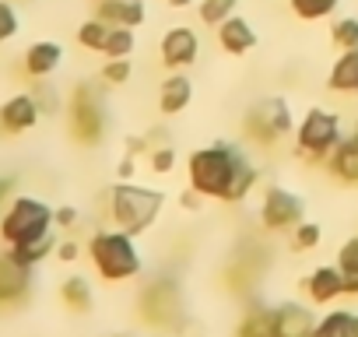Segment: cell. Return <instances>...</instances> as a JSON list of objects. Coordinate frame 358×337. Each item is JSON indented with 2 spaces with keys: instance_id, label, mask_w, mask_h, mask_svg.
Here are the masks:
<instances>
[{
  "instance_id": "cell-14",
  "label": "cell",
  "mask_w": 358,
  "mask_h": 337,
  "mask_svg": "<svg viewBox=\"0 0 358 337\" xmlns=\"http://www.w3.org/2000/svg\"><path fill=\"white\" fill-rule=\"evenodd\" d=\"M60 64H64V46H60V43H50V39L32 43V46L25 50V57H22L25 74L36 78V81H46L50 74H57Z\"/></svg>"
},
{
  "instance_id": "cell-9",
  "label": "cell",
  "mask_w": 358,
  "mask_h": 337,
  "mask_svg": "<svg viewBox=\"0 0 358 337\" xmlns=\"http://www.w3.org/2000/svg\"><path fill=\"white\" fill-rule=\"evenodd\" d=\"M201 57V36L197 29L190 25H176L162 36V64L169 71H183V67H194Z\"/></svg>"
},
{
  "instance_id": "cell-19",
  "label": "cell",
  "mask_w": 358,
  "mask_h": 337,
  "mask_svg": "<svg viewBox=\"0 0 358 337\" xmlns=\"http://www.w3.org/2000/svg\"><path fill=\"white\" fill-rule=\"evenodd\" d=\"M194 102V81L187 78V74H169L165 81H162V92H158V109L165 113V116H176V113H183L187 106Z\"/></svg>"
},
{
  "instance_id": "cell-39",
  "label": "cell",
  "mask_w": 358,
  "mask_h": 337,
  "mask_svg": "<svg viewBox=\"0 0 358 337\" xmlns=\"http://www.w3.org/2000/svg\"><path fill=\"white\" fill-rule=\"evenodd\" d=\"M11 187H15V180H4V176H0V208H4V201H8Z\"/></svg>"
},
{
  "instance_id": "cell-33",
  "label": "cell",
  "mask_w": 358,
  "mask_h": 337,
  "mask_svg": "<svg viewBox=\"0 0 358 337\" xmlns=\"http://www.w3.org/2000/svg\"><path fill=\"white\" fill-rule=\"evenodd\" d=\"M337 267H341L344 278H358V236H351V239L341 246V253H337Z\"/></svg>"
},
{
  "instance_id": "cell-30",
  "label": "cell",
  "mask_w": 358,
  "mask_h": 337,
  "mask_svg": "<svg viewBox=\"0 0 358 337\" xmlns=\"http://www.w3.org/2000/svg\"><path fill=\"white\" fill-rule=\"evenodd\" d=\"M130 78H134L130 57H116V60H106V64H102V81H106V85H127Z\"/></svg>"
},
{
  "instance_id": "cell-12",
  "label": "cell",
  "mask_w": 358,
  "mask_h": 337,
  "mask_svg": "<svg viewBox=\"0 0 358 337\" xmlns=\"http://www.w3.org/2000/svg\"><path fill=\"white\" fill-rule=\"evenodd\" d=\"M316 313L302 302H281L274 306V337H313Z\"/></svg>"
},
{
  "instance_id": "cell-27",
  "label": "cell",
  "mask_w": 358,
  "mask_h": 337,
  "mask_svg": "<svg viewBox=\"0 0 358 337\" xmlns=\"http://www.w3.org/2000/svg\"><path fill=\"white\" fill-rule=\"evenodd\" d=\"M109 29L113 25H106V22H99L95 15L78 29V46L81 50H92V53H102L106 50V39H109Z\"/></svg>"
},
{
  "instance_id": "cell-17",
  "label": "cell",
  "mask_w": 358,
  "mask_h": 337,
  "mask_svg": "<svg viewBox=\"0 0 358 337\" xmlns=\"http://www.w3.org/2000/svg\"><path fill=\"white\" fill-rule=\"evenodd\" d=\"M215 36H218V46H222L229 57H243V53H250V50L257 46V29H253L243 15L225 18V22L215 29Z\"/></svg>"
},
{
  "instance_id": "cell-7",
  "label": "cell",
  "mask_w": 358,
  "mask_h": 337,
  "mask_svg": "<svg viewBox=\"0 0 358 337\" xmlns=\"http://www.w3.org/2000/svg\"><path fill=\"white\" fill-rule=\"evenodd\" d=\"M243 134L253 144H274L278 137L292 134V113L285 99H264L260 106H253L243 120Z\"/></svg>"
},
{
  "instance_id": "cell-16",
  "label": "cell",
  "mask_w": 358,
  "mask_h": 337,
  "mask_svg": "<svg viewBox=\"0 0 358 337\" xmlns=\"http://www.w3.org/2000/svg\"><path fill=\"white\" fill-rule=\"evenodd\" d=\"M327 168H330V176H337L341 183L358 187V123H355V130H351L348 137H341V144L330 151Z\"/></svg>"
},
{
  "instance_id": "cell-18",
  "label": "cell",
  "mask_w": 358,
  "mask_h": 337,
  "mask_svg": "<svg viewBox=\"0 0 358 337\" xmlns=\"http://www.w3.org/2000/svg\"><path fill=\"white\" fill-rule=\"evenodd\" d=\"M306 292H309V302H316V306H330V302H337L341 295H344V274H341V267L334 264H327V267H316L309 278H306Z\"/></svg>"
},
{
  "instance_id": "cell-4",
  "label": "cell",
  "mask_w": 358,
  "mask_h": 337,
  "mask_svg": "<svg viewBox=\"0 0 358 337\" xmlns=\"http://www.w3.org/2000/svg\"><path fill=\"white\" fill-rule=\"evenodd\" d=\"M53 232V208L36 197H15L0 218V239L8 246H25Z\"/></svg>"
},
{
  "instance_id": "cell-15",
  "label": "cell",
  "mask_w": 358,
  "mask_h": 337,
  "mask_svg": "<svg viewBox=\"0 0 358 337\" xmlns=\"http://www.w3.org/2000/svg\"><path fill=\"white\" fill-rule=\"evenodd\" d=\"M95 18L106 25L141 29L148 18V8H144V0H95Z\"/></svg>"
},
{
  "instance_id": "cell-11",
  "label": "cell",
  "mask_w": 358,
  "mask_h": 337,
  "mask_svg": "<svg viewBox=\"0 0 358 337\" xmlns=\"http://www.w3.org/2000/svg\"><path fill=\"white\" fill-rule=\"evenodd\" d=\"M39 116H43V109H39L32 92L11 95L4 106H0V130L4 134H25L39 123Z\"/></svg>"
},
{
  "instance_id": "cell-8",
  "label": "cell",
  "mask_w": 358,
  "mask_h": 337,
  "mask_svg": "<svg viewBox=\"0 0 358 337\" xmlns=\"http://www.w3.org/2000/svg\"><path fill=\"white\" fill-rule=\"evenodd\" d=\"M306 215V201L285 187H271L260 204V225L267 232H292Z\"/></svg>"
},
{
  "instance_id": "cell-1",
  "label": "cell",
  "mask_w": 358,
  "mask_h": 337,
  "mask_svg": "<svg viewBox=\"0 0 358 337\" xmlns=\"http://www.w3.org/2000/svg\"><path fill=\"white\" fill-rule=\"evenodd\" d=\"M187 173H190V190H197L201 197H218L225 204L246 201L260 180L257 165L232 144L197 148L187 162Z\"/></svg>"
},
{
  "instance_id": "cell-35",
  "label": "cell",
  "mask_w": 358,
  "mask_h": 337,
  "mask_svg": "<svg viewBox=\"0 0 358 337\" xmlns=\"http://www.w3.org/2000/svg\"><path fill=\"white\" fill-rule=\"evenodd\" d=\"M53 225L57 229H74L78 225V211L74 208H57L53 211Z\"/></svg>"
},
{
  "instance_id": "cell-31",
  "label": "cell",
  "mask_w": 358,
  "mask_h": 337,
  "mask_svg": "<svg viewBox=\"0 0 358 337\" xmlns=\"http://www.w3.org/2000/svg\"><path fill=\"white\" fill-rule=\"evenodd\" d=\"M320 239H323V229H320L316 222H299V225L292 229V243H295V250H316Z\"/></svg>"
},
{
  "instance_id": "cell-10",
  "label": "cell",
  "mask_w": 358,
  "mask_h": 337,
  "mask_svg": "<svg viewBox=\"0 0 358 337\" xmlns=\"http://www.w3.org/2000/svg\"><path fill=\"white\" fill-rule=\"evenodd\" d=\"M172 316H179V288L172 281H155L141 295V320L151 327H169Z\"/></svg>"
},
{
  "instance_id": "cell-23",
  "label": "cell",
  "mask_w": 358,
  "mask_h": 337,
  "mask_svg": "<svg viewBox=\"0 0 358 337\" xmlns=\"http://www.w3.org/2000/svg\"><path fill=\"white\" fill-rule=\"evenodd\" d=\"M57 250V236L50 232V236H43V239H36V243H25V246H8V253H11V260H18L22 267H39L50 253Z\"/></svg>"
},
{
  "instance_id": "cell-2",
  "label": "cell",
  "mask_w": 358,
  "mask_h": 337,
  "mask_svg": "<svg viewBox=\"0 0 358 337\" xmlns=\"http://www.w3.org/2000/svg\"><path fill=\"white\" fill-rule=\"evenodd\" d=\"M162 204H165V197L158 194V190H151V187H137V183H116L113 190H109V215H113V225L120 229V232H127V236H144L151 225H155V218L162 215Z\"/></svg>"
},
{
  "instance_id": "cell-5",
  "label": "cell",
  "mask_w": 358,
  "mask_h": 337,
  "mask_svg": "<svg viewBox=\"0 0 358 337\" xmlns=\"http://www.w3.org/2000/svg\"><path fill=\"white\" fill-rule=\"evenodd\" d=\"M344 130H341V116L330 109H309L295 130V148L306 162L313 165H327L330 151L341 144Z\"/></svg>"
},
{
  "instance_id": "cell-37",
  "label": "cell",
  "mask_w": 358,
  "mask_h": 337,
  "mask_svg": "<svg viewBox=\"0 0 358 337\" xmlns=\"http://www.w3.org/2000/svg\"><path fill=\"white\" fill-rule=\"evenodd\" d=\"M179 204H183L187 211H197V208H201V194H197V190H187V194H183V201H179Z\"/></svg>"
},
{
  "instance_id": "cell-40",
  "label": "cell",
  "mask_w": 358,
  "mask_h": 337,
  "mask_svg": "<svg viewBox=\"0 0 358 337\" xmlns=\"http://www.w3.org/2000/svg\"><path fill=\"white\" fill-rule=\"evenodd\" d=\"M190 4H194V0H169V8H176V11L179 8H190Z\"/></svg>"
},
{
  "instance_id": "cell-29",
  "label": "cell",
  "mask_w": 358,
  "mask_h": 337,
  "mask_svg": "<svg viewBox=\"0 0 358 337\" xmlns=\"http://www.w3.org/2000/svg\"><path fill=\"white\" fill-rule=\"evenodd\" d=\"M134 46H137V36H134V29H123V25H113L109 29V39H106V57L109 60H116V57H130L134 53Z\"/></svg>"
},
{
  "instance_id": "cell-26",
  "label": "cell",
  "mask_w": 358,
  "mask_h": 337,
  "mask_svg": "<svg viewBox=\"0 0 358 337\" xmlns=\"http://www.w3.org/2000/svg\"><path fill=\"white\" fill-rule=\"evenodd\" d=\"M239 8V0H197V18L208 29H218L225 18H232Z\"/></svg>"
},
{
  "instance_id": "cell-34",
  "label": "cell",
  "mask_w": 358,
  "mask_h": 337,
  "mask_svg": "<svg viewBox=\"0 0 358 337\" xmlns=\"http://www.w3.org/2000/svg\"><path fill=\"white\" fill-rule=\"evenodd\" d=\"M172 165H176V151L169 144H162V148L151 151V173L165 176V173H172Z\"/></svg>"
},
{
  "instance_id": "cell-25",
  "label": "cell",
  "mask_w": 358,
  "mask_h": 337,
  "mask_svg": "<svg viewBox=\"0 0 358 337\" xmlns=\"http://www.w3.org/2000/svg\"><path fill=\"white\" fill-rule=\"evenodd\" d=\"M288 8L299 22H323L341 8V0H288Z\"/></svg>"
},
{
  "instance_id": "cell-20",
  "label": "cell",
  "mask_w": 358,
  "mask_h": 337,
  "mask_svg": "<svg viewBox=\"0 0 358 337\" xmlns=\"http://www.w3.org/2000/svg\"><path fill=\"white\" fill-rule=\"evenodd\" d=\"M327 88L337 92V95H358V46L355 50H344L334 60L330 78H327Z\"/></svg>"
},
{
  "instance_id": "cell-21",
  "label": "cell",
  "mask_w": 358,
  "mask_h": 337,
  "mask_svg": "<svg viewBox=\"0 0 358 337\" xmlns=\"http://www.w3.org/2000/svg\"><path fill=\"white\" fill-rule=\"evenodd\" d=\"M313 337H358V313L348 309H334L323 320H316Z\"/></svg>"
},
{
  "instance_id": "cell-13",
  "label": "cell",
  "mask_w": 358,
  "mask_h": 337,
  "mask_svg": "<svg viewBox=\"0 0 358 337\" xmlns=\"http://www.w3.org/2000/svg\"><path fill=\"white\" fill-rule=\"evenodd\" d=\"M32 292V271L11 260V253L0 257V306H18Z\"/></svg>"
},
{
  "instance_id": "cell-22",
  "label": "cell",
  "mask_w": 358,
  "mask_h": 337,
  "mask_svg": "<svg viewBox=\"0 0 358 337\" xmlns=\"http://www.w3.org/2000/svg\"><path fill=\"white\" fill-rule=\"evenodd\" d=\"M236 337H274V309L250 306L236 327Z\"/></svg>"
},
{
  "instance_id": "cell-6",
  "label": "cell",
  "mask_w": 358,
  "mask_h": 337,
  "mask_svg": "<svg viewBox=\"0 0 358 337\" xmlns=\"http://www.w3.org/2000/svg\"><path fill=\"white\" fill-rule=\"evenodd\" d=\"M67 123H71V137L78 144H88L92 148V144L102 141L109 120H106V106H102L95 85H88V81L74 85L71 102H67Z\"/></svg>"
},
{
  "instance_id": "cell-28",
  "label": "cell",
  "mask_w": 358,
  "mask_h": 337,
  "mask_svg": "<svg viewBox=\"0 0 358 337\" xmlns=\"http://www.w3.org/2000/svg\"><path fill=\"white\" fill-rule=\"evenodd\" d=\"M330 46L341 50V53L358 46V15H344L330 25Z\"/></svg>"
},
{
  "instance_id": "cell-36",
  "label": "cell",
  "mask_w": 358,
  "mask_h": 337,
  "mask_svg": "<svg viewBox=\"0 0 358 337\" xmlns=\"http://www.w3.org/2000/svg\"><path fill=\"white\" fill-rule=\"evenodd\" d=\"M78 253H81V250H78V243H74V239L57 243V257H60L64 264H74V260H78Z\"/></svg>"
},
{
  "instance_id": "cell-38",
  "label": "cell",
  "mask_w": 358,
  "mask_h": 337,
  "mask_svg": "<svg viewBox=\"0 0 358 337\" xmlns=\"http://www.w3.org/2000/svg\"><path fill=\"white\" fill-rule=\"evenodd\" d=\"M130 176H134V155H127V158H123V162H120V180H123V183H127V180H130Z\"/></svg>"
},
{
  "instance_id": "cell-32",
  "label": "cell",
  "mask_w": 358,
  "mask_h": 337,
  "mask_svg": "<svg viewBox=\"0 0 358 337\" xmlns=\"http://www.w3.org/2000/svg\"><path fill=\"white\" fill-rule=\"evenodd\" d=\"M18 29H22V22H18L15 4H11V0H0V46H4L8 39H15Z\"/></svg>"
},
{
  "instance_id": "cell-24",
  "label": "cell",
  "mask_w": 358,
  "mask_h": 337,
  "mask_svg": "<svg viewBox=\"0 0 358 337\" xmlns=\"http://www.w3.org/2000/svg\"><path fill=\"white\" fill-rule=\"evenodd\" d=\"M60 299H64L67 309H74V313H88V309H92V285H88L81 274L64 278V285H60Z\"/></svg>"
},
{
  "instance_id": "cell-3",
  "label": "cell",
  "mask_w": 358,
  "mask_h": 337,
  "mask_svg": "<svg viewBox=\"0 0 358 337\" xmlns=\"http://www.w3.org/2000/svg\"><path fill=\"white\" fill-rule=\"evenodd\" d=\"M88 257L99 271L102 281H127L141 274V250L134 243V236L113 229V232H95L88 239Z\"/></svg>"
}]
</instances>
